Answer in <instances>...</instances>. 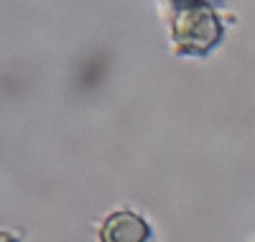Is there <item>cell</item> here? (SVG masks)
Instances as JSON below:
<instances>
[{
    "instance_id": "7a4b0ae2",
    "label": "cell",
    "mask_w": 255,
    "mask_h": 242,
    "mask_svg": "<svg viewBox=\"0 0 255 242\" xmlns=\"http://www.w3.org/2000/svg\"><path fill=\"white\" fill-rule=\"evenodd\" d=\"M153 232L148 222L135 212H113L100 225V242H151Z\"/></svg>"
},
{
    "instance_id": "3957f363",
    "label": "cell",
    "mask_w": 255,
    "mask_h": 242,
    "mask_svg": "<svg viewBox=\"0 0 255 242\" xmlns=\"http://www.w3.org/2000/svg\"><path fill=\"white\" fill-rule=\"evenodd\" d=\"M168 8H171V15L184 10V8H197V5H207V8H215V5H222L225 0H166Z\"/></svg>"
},
{
    "instance_id": "277c9868",
    "label": "cell",
    "mask_w": 255,
    "mask_h": 242,
    "mask_svg": "<svg viewBox=\"0 0 255 242\" xmlns=\"http://www.w3.org/2000/svg\"><path fill=\"white\" fill-rule=\"evenodd\" d=\"M0 242H20L15 235H10V232H0Z\"/></svg>"
},
{
    "instance_id": "6da1fadb",
    "label": "cell",
    "mask_w": 255,
    "mask_h": 242,
    "mask_svg": "<svg viewBox=\"0 0 255 242\" xmlns=\"http://www.w3.org/2000/svg\"><path fill=\"white\" fill-rule=\"evenodd\" d=\"M222 36L225 28L215 8L197 5V8H184L171 15V38L179 54L204 56L222 41Z\"/></svg>"
}]
</instances>
